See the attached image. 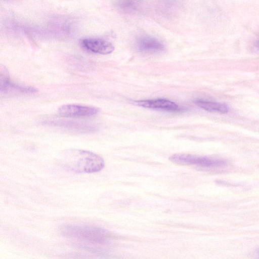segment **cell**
<instances>
[{
	"label": "cell",
	"mask_w": 259,
	"mask_h": 259,
	"mask_svg": "<svg viewBox=\"0 0 259 259\" xmlns=\"http://www.w3.org/2000/svg\"><path fill=\"white\" fill-rule=\"evenodd\" d=\"M81 45L88 51L103 55L110 54L114 50V47L111 42L98 38H84L81 40Z\"/></svg>",
	"instance_id": "cell-6"
},
{
	"label": "cell",
	"mask_w": 259,
	"mask_h": 259,
	"mask_svg": "<svg viewBox=\"0 0 259 259\" xmlns=\"http://www.w3.org/2000/svg\"><path fill=\"white\" fill-rule=\"evenodd\" d=\"M140 0H117V5L124 11H136L140 5Z\"/></svg>",
	"instance_id": "cell-10"
},
{
	"label": "cell",
	"mask_w": 259,
	"mask_h": 259,
	"mask_svg": "<svg viewBox=\"0 0 259 259\" xmlns=\"http://www.w3.org/2000/svg\"><path fill=\"white\" fill-rule=\"evenodd\" d=\"M195 103L201 108L209 112L225 114L229 110V106L222 103L199 100H196Z\"/></svg>",
	"instance_id": "cell-9"
},
{
	"label": "cell",
	"mask_w": 259,
	"mask_h": 259,
	"mask_svg": "<svg viewBox=\"0 0 259 259\" xmlns=\"http://www.w3.org/2000/svg\"><path fill=\"white\" fill-rule=\"evenodd\" d=\"M60 231L65 237L90 247L105 244L109 239L107 231L93 226L67 225L62 226Z\"/></svg>",
	"instance_id": "cell-2"
},
{
	"label": "cell",
	"mask_w": 259,
	"mask_h": 259,
	"mask_svg": "<svg viewBox=\"0 0 259 259\" xmlns=\"http://www.w3.org/2000/svg\"><path fill=\"white\" fill-rule=\"evenodd\" d=\"M169 159L171 162L178 164L195 165L202 167H223L227 164V161L223 159L188 154H174L169 157Z\"/></svg>",
	"instance_id": "cell-3"
},
{
	"label": "cell",
	"mask_w": 259,
	"mask_h": 259,
	"mask_svg": "<svg viewBox=\"0 0 259 259\" xmlns=\"http://www.w3.org/2000/svg\"><path fill=\"white\" fill-rule=\"evenodd\" d=\"M138 106L145 108L158 109L167 111H176L179 107L176 103L165 99H156L150 100H142L136 101Z\"/></svg>",
	"instance_id": "cell-8"
},
{
	"label": "cell",
	"mask_w": 259,
	"mask_h": 259,
	"mask_svg": "<svg viewBox=\"0 0 259 259\" xmlns=\"http://www.w3.org/2000/svg\"><path fill=\"white\" fill-rule=\"evenodd\" d=\"M0 80L1 92L4 94H30L37 92V90L33 87L20 85L12 82L10 80L7 70L5 67L1 69Z\"/></svg>",
	"instance_id": "cell-4"
},
{
	"label": "cell",
	"mask_w": 259,
	"mask_h": 259,
	"mask_svg": "<svg viewBox=\"0 0 259 259\" xmlns=\"http://www.w3.org/2000/svg\"><path fill=\"white\" fill-rule=\"evenodd\" d=\"M138 49L145 53H157L162 51L164 47L157 39L150 36H142L137 41Z\"/></svg>",
	"instance_id": "cell-7"
},
{
	"label": "cell",
	"mask_w": 259,
	"mask_h": 259,
	"mask_svg": "<svg viewBox=\"0 0 259 259\" xmlns=\"http://www.w3.org/2000/svg\"><path fill=\"white\" fill-rule=\"evenodd\" d=\"M60 162L64 168L76 173H92L101 170L104 166L103 159L92 152L69 150L63 153Z\"/></svg>",
	"instance_id": "cell-1"
},
{
	"label": "cell",
	"mask_w": 259,
	"mask_h": 259,
	"mask_svg": "<svg viewBox=\"0 0 259 259\" xmlns=\"http://www.w3.org/2000/svg\"><path fill=\"white\" fill-rule=\"evenodd\" d=\"M58 112L60 115L67 117H89L96 115L98 112V109L80 105L67 104L60 107Z\"/></svg>",
	"instance_id": "cell-5"
},
{
	"label": "cell",
	"mask_w": 259,
	"mask_h": 259,
	"mask_svg": "<svg viewBox=\"0 0 259 259\" xmlns=\"http://www.w3.org/2000/svg\"><path fill=\"white\" fill-rule=\"evenodd\" d=\"M255 46H256V48L259 49V38L256 40Z\"/></svg>",
	"instance_id": "cell-11"
}]
</instances>
